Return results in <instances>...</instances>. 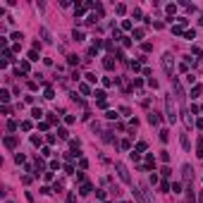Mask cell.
I'll list each match as a JSON object with an SVG mask.
<instances>
[{
    "mask_svg": "<svg viewBox=\"0 0 203 203\" xmlns=\"http://www.w3.org/2000/svg\"><path fill=\"white\" fill-rule=\"evenodd\" d=\"M115 170H117V174H120V179L124 182V184H132V177H129V172H127V167L122 165V162H115Z\"/></svg>",
    "mask_w": 203,
    "mask_h": 203,
    "instance_id": "6da1fadb",
    "label": "cell"
},
{
    "mask_svg": "<svg viewBox=\"0 0 203 203\" xmlns=\"http://www.w3.org/2000/svg\"><path fill=\"white\" fill-rule=\"evenodd\" d=\"M120 148H124V151H129V148H132V144H129V141L124 139V141H122V144H120Z\"/></svg>",
    "mask_w": 203,
    "mask_h": 203,
    "instance_id": "7402d4cb",
    "label": "cell"
},
{
    "mask_svg": "<svg viewBox=\"0 0 203 203\" xmlns=\"http://www.w3.org/2000/svg\"><path fill=\"white\" fill-rule=\"evenodd\" d=\"M196 127H198V129H203V117H201L198 122H196Z\"/></svg>",
    "mask_w": 203,
    "mask_h": 203,
    "instance_id": "83f0119b",
    "label": "cell"
},
{
    "mask_svg": "<svg viewBox=\"0 0 203 203\" xmlns=\"http://www.w3.org/2000/svg\"><path fill=\"white\" fill-rule=\"evenodd\" d=\"M79 91L84 93V96H89V93H91V89H89V84H79Z\"/></svg>",
    "mask_w": 203,
    "mask_h": 203,
    "instance_id": "7c38bea8",
    "label": "cell"
},
{
    "mask_svg": "<svg viewBox=\"0 0 203 203\" xmlns=\"http://www.w3.org/2000/svg\"><path fill=\"white\" fill-rule=\"evenodd\" d=\"M165 108H167V120L174 122V120H177V115H174V108H172V98H170V96L165 98Z\"/></svg>",
    "mask_w": 203,
    "mask_h": 203,
    "instance_id": "3957f363",
    "label": "cell"
},
{
    "mask_svg": "<svg viewBox=\"0 0 203 203\" xmlns=\"http://www.w3.org/2000/svg\"><path fill=\"white\" fill-rule=\"evenodd\" d=\"M74 38H77V41H84V33H81V31H77V29H74Z\"/></svg>",
    "mask_w": 203,
    "mask_h": 203,
    "instance_id": "d4e9b609",
    "label": "cell"
},
{
    "mask_svg": "<svg viewBox=\"0 0 203 203\" xmlns=\"http://www.w3.org/2000/svg\"><path fill=\"white\" fill-rule=\"evenodd\" d=\"M103 65H105V69H112V65H115V62H112L110 57H105V60H103Z\"/></svg>",
    "mask_w": 203,
    "mask_h": 203,
    "instance_id": "e0dca14e",
    "label": "cell"
},
{
    "mask_svg": "<svg viewBox=\"0 0 203 203\" xmlns=\"http://www.w3.org/2000/svg\"><path fill=\"white\" fill-rule=\"evenodd\" d=\"M0 100H3V103H7V100H10V91H0Z\"/></svg>",
    "mask_w": 203,
    "mask_h": 203,
    "instance_id": "4fadbf2b",
    "label": "cell"
},
{
    "mask_svg": "<svg viewBox=\"0 0 203 203\" xmlns=\"http://www.w3.org/2000/svg\"><path fill=\"white\" fill-rule=\"evenodd\" d=\"M7 203H12V201H7Z\"/></svg>",
    "mask_w": 203,
    "mask_h": 203,
    "instance_id": "f546056e",
    "label": "cell"
},
{
    "mask_svg": "<svg viewBox=\"0 0 203 203\" xmlns=\"http://www.w3.org/2000/svg\"><path fill=\"white\" fill-rule=\"evenodd\" d=\"M53 96H55V91H53L50 86H48V89H45V98H53Z\"/></svg>",
    "mask_w": 203,
    "mask_h": 203,
    "instance_id": "484cf974",
    "label": "cell"
},
{
    "mask_svg": "<svg viewBox=\"0 0 203 203\" xmlns=\"http://www.w3.org/2000/svg\"><path fill=\"white\" fill-rule=\"evenodd\" d=\"M182 146H184V151H189V139H186V134H182Z\"/></svg>",
    "mask_w": 203,
    "mask_h": 203,
    "instance_id": "d6986e66",
    "label": "cell"
},
{
    "mask_svg": "<svg viewBox=\"0 0 203 203\" xmlns=\"http://www.w3.org/2000/svg\"><path fill=\"white\" fill-rule=\"evenodd\" d=\"M160 160L167 162V160H170V153H167V151H160Z\"/></svg>",
    "mask_w": 203,
    "mask_h": 203,
    "instance_id": "603a6c76",
    "label": "cell"
},
{
    "mask_svg": "<svg viewBox=\"0 0 203 203\" xmlns=\"http://www.w3.org/2000/svg\"><path fill=\"white\" fill-rule=\"evenodd\" d=\"M167 139H170V132H167V129H160V141H167Z\"/></svg>",
    "mask_w": 203,
    "mask_h": 203,
    "instance_id": "9a60e30c",
    "label": "cell"
},
{
    "mask_svg": "<svg viewBox=\"0 0 203 203\" xmlns=\"http://www.w3.org/2000/svg\"><path fill=\"white\" fill-rule=\"evenodd\" d=\"M162 65H165V72H167V77L172 79V69H174V62H172V55H170V53H165V55H162Z\"/></svg>",
    "mask_w": 203,
    "mask_h": 203,
    "instance_id": "7a4b0ae2",
    "label": "cell"
},
{
    "mask_svg": "<svg viewBox=\"0 0 203 203\" xmlns=\"http://www.w3.org/2000/svg\"><path fill=\"white\" fill-rule=\"evenodd\" d=\"M84 77H86V81H89V84H96V81H98V77H96V74H84Z\"/></svg>",
    "mask_w": 203,
    "mask_h": 203,
    "instance_id": "8fae6325",
    "label": "cell"
},
{
    "mask_svg": "<svg viewBox=\"0 0 203 203\" xmlns=\"http://www.w3.org/2000/svg\"><path fill=\"white\" fill-rule=\"evenodd\" d=\"M134 38H136V41L144 38V29H136V31H134Z\"/></svg>",
    "mask_w": 203,
    "mask_h": 203,
    "instance_id": "ffe728a7",
    "label": "cell"
},
{
    "mask_svg": "<svg viewBox=\"0 0 203 203\" xmlns=\"http://www.w3.org/2000/svg\"><path fill=\"white\" fill-rule=\"evenodd\" d=\"M201 96V86H194V91H191V98H198Z\"/></svg>",
    "mask_w": 203,
    "mask_h": 203,
    "instance_id": "ac0fdd59",
    "label": "cell"
},
{
    "mask_svg": "<svg viewBox=\"0 0 203 203\" xmlns=\"http://www.w3.org/2000/svg\"><path fill=\"white\" fill-rule=\"evenodd\" d=\"M5 146L15 151V148H17V139H15V136H5Z\"/></svg>",
    "mask_w": 203,
    "mask_h": 203,
    "instance_id": "5b68a950",
    "label": "cell"
},
{
    "mask_svg": "<svg viewBox=\"0 0 203 203\" xmlns=\"http://www.w3.org/2000/svg\"><path fill=\"white\" fill-rule=\"evenodd\" d=\"M31 115H33V120H41V117H43V110H41V108H33Z\"/></svg>",
    "mask_w": 203,
    "mask_h": 203,
    "instance_id": "9c48e42d",
    "label": "cell"
},
{
    "mask_svg": "<svg viewBox=\"0 0 203 203\" xmlns=\"http://www.w3.org/2000/svg\"><path fill=\"white\" fill-rule=\"evenodd\" d=\"M41 36H43V41H45V43H50V33H48V29H41Z\"/></svg>",
    "mask_w": 203,
    "mask_h": 203,
    "instance_id": "30bf717a",
    "label": "cell"
},
{
    "mask_svg": "<svg viewBox=\"0 0 203 203\" xmlns=\"http://www.w3.org/2000/svg\"><path fill=\"white\" fill-rule=\"evenodd\" d=\"M105 203H110V201H105Z\"/></svg>",
    "mask_w": 203,
    "mask_h": 203,
    "instance_id": "f1b7e54d",
    "label": "cell"
},
{
    "mask_svg": "<svg viewBox=\"0 0 203 203\" xmlns=\"http://www.w3.org/2000/svg\"><path fill=\"white\" fill-rule=\"evenodd\" d=\"M91 191H93V189H91V184H84V186L79 189V194H81V196H89Z\"/></svg>",
    "mask_w": 203,
    "mask_h": 203,
    "instance_id": "ba28073f",
    "label": "cell"
},
{
    "mask_svg": "<svg viewBox=\"0 0 203 203\" xmlns=\"http://www.w3.org/2000/svg\"><path fill=\"white\" fill-rule=\"evenodd\" d=\"M7 129H10V132H15V129H17V122H15V120H10V122H7Z\"/></svg>",
    "mask_w": 203,
    "mask_h": 203,
    "instance_id": "44dd1931",
    "label": "cell"
},
{
    "mask_svg": "<svg viewBox=\"0 0 203 203\" xmlns=\"http://www.w3.org/2000/svg\"><path fill=\"white\" fill-rule=\"evenodd\" d=\"M198 155H201V158H203V136L198 139Z\"/></svg>",
    "mask_w": 203,
    "mask_h": 203,
    "instance_id": "cb8c5ba5",
    "label": "cell"
},
{
    "mask_svg": "<svg viewBox=\"0 0 203 203\" xmlns=\"http://www.w3.org/2000/svg\"><path fill=\"white\" fill-rule=\"evenodd\" d=\"M134 151H136V153H141V151H146V141H139V144H136V148H134Z\"/></svg>",
    "mask_w": 203,
    "mask_h": 203,
    "instance_id": "5bb4252c",
    "label": "cell"
},
{
    "mask_svg": "<svg viewBox=\"0 0 203 203\" xmlns=\"http://www.w3.org/2000/svg\"><path fill=\"white\" fill-rule=\"evenodd\" d=\"M182 170H184V179H194V170H191V165H184Z\"/></svg>",
    "mask_w": 203,
    "mask_h": 203,
    "instance_id": "8992f818",
    "label": "cell"
},
{
    "mask_svg": "<svg viewBox=\"0 0 203 203\" xmlns=\"http://www.w3.org/2000/svg\"><path fill=\"white\" fill-rule=\"evenodd\" d=\"M148 122H151L153 127H158V124H160V112H155V110L148 112Z\"/></svg>",
    "mask_w": 203,
    "mask_h": 203,
    "instance_id": "277c9868",
    "label": "cell"
},
{
    "mask_svg": "<svg viewBox=\"0 0 203 203\" xmlns=\"http://www.w3.org/2000/svg\"><path fill=\"white\" fill-rule=\"evenodd\" d=\"M184 36H186V38H189V41H191V38H196V31H194V29H191V31H186V33H184Z\"/></svg>",
    "mask_w": 203,
    "mask_h": 203,
    "instance_id": "4316f807",
    "label": "cell"
},
{
    "mask_svg": "<svg viewBox=\"0 0 203 203\" xmlns=\"http://www.w3.org/2000/svg\"><path fill=\"white\" fill-rule=\"evenodd\" d=\"M160 191H165V194H167V191H172V186L167 184V182H162V184H160Z\"/></svg>",
    "mask_w": 203,
    "mask_h": 203,
    "instance_id": "2e32d148",
    "label": "cell"
},
{
    "mask_svg": "<svg viewBox=\"0 0 203 203\" xmlns=\"http://www.w3.org/2000/svg\"><path fill=\"white\" fill-rule=\"evenodd\" d=\"M153 165H155V158H153V153H148V155H146V167L151 170Z\"/></svg>",
    "mask_w": 203,
    "mask_h": 203,
    "instance_id": "52a82bcc",
    "label": "cell"
}]
</instances>
